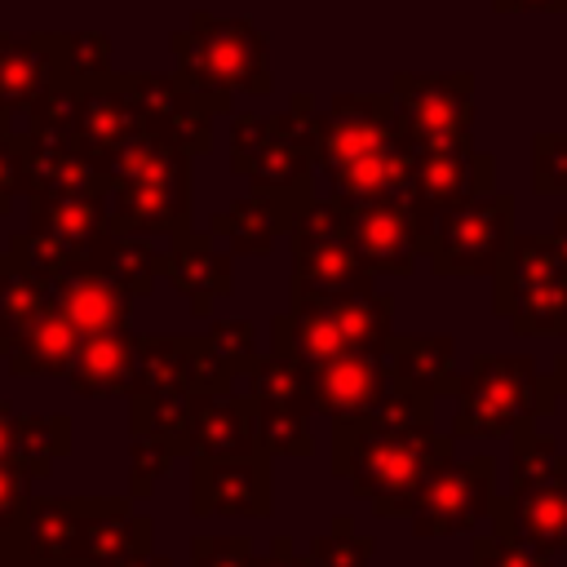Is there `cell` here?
I'll return each instance as SVG.
<instances>
[{"label": "cell", "mask_w": 567, "mask_h": 567, "mask_svg": "<svg viewBox=\"0 0 567 567\" xmlns=\"http://www.w3.org/2000/svg\"><path fill=\"white\" fill-rule=\"evenodd\" d=\"M208 346L221 354V363L235 372V381L244 377H252V368L261 363V354H257V332H252V323L248 319H221V323H213L208 332Z\"/></svg>", "instance_id": "43"}, {"label": "cell", "mask_w": 567, "mask_h": 567, "mask_svg": "<svg viewBox=\"0 0 567 567\" xmlns=\"http://www.w3.org/2000/svg\"><path fill=\"white\" fill-rule=\"evenodd\" d=\"M252 567H306V558L297 554V540L292 536H275L266 558H252Z\"/></svg>", "instance_id": "49"}, {"label": "cell", "mask_w": 567, "mask_h": 567, "mask_svg": "<svg viewBox=\"0 0 567 567\" xmlns=\"http://www.w3.org/2000/svg\"><path fill=\"white\" fill-rule=\"evenodd\" d=\"M133 394H190L186 354L173 332H142L133 350Z\"/></svg>", "instance_id": "33"}, {"label": "cell", "mask_w": 567, "mask_h": 567, "mask_svg": "<svg viewBox=\"0 0 567 567\" xmlns=\"http://www.w3.org/2000/svg\"><path fill=\"white\" fill-rule=\"evenodd\" d=\"M270 354L292 359L306 372H315L328 359L346 354V332H341L337 297L288 292V310H279L270 319Z\"/></svg>", "instance_id": "17"}, {"label": "cell", "mask_w": 567, "mask_h": 567, "mask_svg": "<svg viewBox=\"0 0 567 567\" xmlns=\"http://www.w3.org/2000/svg\"><path fill=\"white\" fill-rule=\"evenodd\" d=\"M549 381H554V390H558V394H567V354H558V363H554Z\"/></svg>", "instance_id": "52"}, {"label": "cell", "mask_w": 567, "mask_h": 567, "mask_svg": "<svg viewBox=\"0 0 567 567\" xmlns=\"http://www.w3.org/2000/svg\"><path fill=\"white\" fill-rule=\"evenodd\" d=\"M164 275L168 284L190 301L195 315H208L213 301L235 292V252L217 248L213 235H182L164 252Z\"/></svg>", "instance_id": "23"}, {"label": "cell", "mask_w": 567, "mask_h": 567, "mask_svg": "<svg viewBox=\"0 0 567 567\" xmlns=\"http://www.w3.org/2000/svg\"><path fill=\"white\" fill-rule=\"evenodd\" d=\"M470 567H554V563L514 540H501L496 532H478L470 545Z\"/></svg>", "instance_id": "45"}, {"label": "cell", "mask_w": 567, "mask_h": 567, "mask_svg": "<svg viewBox=\"0 0 567 567\" xmlns=\"http://www.w3.org/2000/svg\"><path fill=\"white\" fill-rule=\"evenodd\" d=\"M89 501L93 496L31 501V514L22 523V567H80Z\"/></svg>", "instance_id": "22"}, {"label": "cell", "mask_w": 567, "mask_h": 567, "mask_svg": "<svg viewBox=\"0 0 567 567\" xmlns=\"http://www.w3.org/2000/svg\"><path fill=\"white\" fill-rule=\"evenodd\" d=\"M390 377L421 390V394H456L461 372H456V341L447 332H394L385 346Z\"/></svg>", "instance_id": "25"}, {"label": "cell", "mask_w": 567, "mask_h": 567, "mask_svg": "<svg viewBox=\"0 0 567 567\" xmlns=\"http://www.w3.org/2000/svg\"><path fill=\"white\" fill-rule=\"evenodd\" d=\"M244 394L257 403H275V408H292V412L315 416L310 412V372L292 359H279V354H261Z\"/></svg>", "instance_id": "37"}, {"label": "cell", "mask_w": 567, "mask_h": 567, "mask_svg": "<svg viewBox=\"0 0 567 567\" xmlns=\"http://www.w3.org/2000/svg\"><path fill=\"white\" fill-rule=\"evenodd\" d=\"M27 190H31V146L22 128L4 124L0 128V213H9V204Z\"/></svg>", "instance_id": "44"}, {"label": "cell", "mask_w": 567, "mask_h": 567, "mask_svg": "<svg viewBox=\"0 0 567 567\" xmlns=\"http://www.w3.org/2000/svg\"><path fill=\"white\" fill-rule=\"evenodd\" d=\"M563 142L567 137H540V146H536V190H567Z\"/></svg>", "instance_id": "48"}, {"label": "cell", "mask_w": 567, "mask_h": 567, "mask_svg": "<svg viewBox=\"0 0 567 567\" xmlns=\"http://www.w3.org/2000/svg\"><path fill=\"white\" fill-rule=\"evenodd\" d=\"M372 549H377V540L354 532V518L337 514L328 523V532H319L310 540L306 567H372Z\"/></svg>", "instance_id": "38"}, {"label": "cell", "mask_w": 567, "mask_h": 567, "mask_svg": "<svg viewBox=\"0 0 567 567\" xmlns=\"http://www.w3.org/2000/svg\"><path fill=\"white\" fill-rule=\"evenodd\" d=\"M128 567H173L164 554H146V558H137V563H128Z\"/></svg>", "instance_id": "53"}, {"label": "cell", "mask_w": 567, "mask_h": 567, "mask_svg": "<svg viewBox=\"0 0 567 567\" xmlns=\"http://www.w3.org/2000/svg\"><path fill=\"white\" fill-rule=\"evenodd\" d=\"M190 456H208V461L257 456L252 412H248L244 390L190 394Z\"/></svg>", "instance_id": "24"}, {"label": "cell", "mask_w": 567, "mask_h": 567, "mask_svg": "<svg viewBox=\"0 0 567 567\" xmlns=\"http://www.w3.org/2000/svg\"><path fill=\"white\" fill-rule=\"evenodd\" d=\"M288 244H292V292L346 297V292L372 288V275L363 270V261L354 257V248L346 239V208L337 195L310 199L292 217Z\"/></svg>", "instance_id": "8"}, {"label": "cell", "mask_w": 567, "mask_h": 567, "mask_svg": "<svg viewBox=\"0 0 567 567\" xmlns=\"http://www.w3.org/2000/svg\"><path fill=\"white\" fill-rule=\"evenodd\" d=\"M124 89L133 93L142 124L168 137L186 155H204L213 142V111L204 97H195L177 75H124Z\"/></svg>", "instance_id": "16"}, {"label": "cell", "mask_w": 567, "mask_h": 567, "mask_svg": "<svg viewBox=\"0 0 567 567\" xmlns=\"http://www.w3.org/2000/svg\"><path fill=\"white\" fill-rule=\"evenodd\" d=\"M133 350H137V332L120 328V332H102V337H80L75 359H71V390L84 399H115V394H133Z\"/></svg>", "instance_id": "26"}, {"label": "cell", "mask_w": 567, "mask_h": 567, "mask_svg": "<svg viewBox=\"0 0 567 567\" xmlns=\"http://www.w3.org/2000/svg\"><path fill=\"white\" fill-rule=\"evenodd\" d=\"M128 430L159 434L190 456V394H128Z\"/></svg>", "instance_id": "36"}, {"label": "cell", "mask_w": 567, "mask_h": 567, "mask_svg": "<svg viewBox=\"0 0 567 567\" xmlns=\"http://www.w3.org/2000/svg\"><path fill=\"white\" fill-rule=\"evenodd\" d=\"M288 226H292V213L284 204L248 190L244 199H235L226 213L213 217L208 235H221L239 257H266L279 244V235H288Z\"/></svg>", "instance_id": "28"}, {"label": "cell", "mask_w": 567, "mask_h": 567, "mask_svg": "<svg viewBox=\"0 0 567 567\" xmlns=\"http://www.w3.org/2000/svg\"><path fill=\"white\" fill-rule=\"evenodd\" d=\"M558 390L527 354H478L456 390L452 439H501L554 416Z\"/></svg>", "instance_id": "7"}, {"label": "cell", "mask_w": 567, "mask_h": 567, "mask_svg": "<svg viewBox=\"0 0 567 567\" xmlns=\"http://www.w3.org/2000/svg\"><path fill=\"white\" fill-rule=\"evenodd\" d=\"M49 310V284L27 275L9 248L0 252V354Z\"/></svg>", "instance_id": "32"}, {"label": "cell", "mask_w": 567, "mask_h": 567, "mask_svg": "<svg viewBox=\"0 0 567 567\" xmlns=\"http://www.w3.org/2000/svg\"><path fill=\"white\" fill-rule=\"evenodd\" d=\"M252 540L248 536H195L190 540V567H252Z\"/></svg>", "instance_id": "46"}, {"label": "cell", "mask_w": 567, "mask_h": 567, "mask_svg": "<svg viewBox=\"0 0 567 567\" xmlns=\"http://www.w3.org/2000/svg\"><path fill=\"white\" fill-rule=\"evenodd\" d=\"M452 461V434L430 430H372L363 421L332 425V478H346L377 518H408L421 487Z\"/></svg>", "instance_id": "2"}, {"label": "cell", "mask_w": 567, "mask_h": 567, "mask_svg": "<svg viewBox=\"0 0 567 567\" xmlns=\"http://www.w3.org/2000/svg\"><path fill=\"white\" fill-rule=\"evenodd\" d=\"M155 545V523L133 509L128 496H93L84 514V545L80 567H128Z\"/></svg>", "instance_id": "19"}, {"label": "cell", "mask_w": 567, "mask_h": 567, "mask_svg": "<svg viewBox=\"0 0 567 567\" xmlns=\"http://www.w3.org/2000/svg\"><path fill=\"white\" fill-rule=\"evenodd\" d=\"M49 89H58L40 35H0V111L27 115Z\"/></svg>", "instance_id": "27"}, {"label": "cell", "mask_w": 567, "mask_h": 567, "mask_svg": "<svg viewBox=\"0 0 567 567\" xmlns=\"http://www.w3.org/2000/svg\"><path fill=\"white\" fill-rule=\"evenodd\" d=\"M102 173L115 235H190V155L168 137L142 124Z\"/></svg>", "instance_id": "3"}, {"label": "cell", "mask_w": 567, "mask_h": 567, "mask_svg": "<svg viewBox=\"0 0 567 567\" xmlns=\"http://www.w3.org/2000/svg\"><path fill=\"white\" fill-rule=\"evenodd\" d=\"M4 124H13V120H9V115H4V111H0V128H4Z\"/></svg>", "instance_id": "54"}, {"label": "cell", "mask_w": 567, "mask_h": 567, "mask_svg": "<svg viewBox=\"0 0 567 567\" xmlns=\"http://www.w3.org/2000/svg\"><path fill=\"white\" fill-rule=\"evenodd\" d=\"M75 346H80V332L49 306L4 350V363H9L13 377H66L71 372V359H75Z\"/></svg>", "instance_id": "29"}, {"label": "cell", "mask_w": 567, "mask_h": 567, "mask_svg": "<svg viewBox=\"0 0 567 567\" xmlns=\"http://www.w3.org/2000/svg\"><path fill=\"white\" fill-rule=\"evenodd\" d=\"M177 456L182 452L168 439H159V434H133V443H128V501L151 496L155 483L173 470Z\"/></svg>", "instance_id": "39"}, {"label": "cell", "mask_w": 567, "mask_h": 567, "mask_svg": "<svg viewBox=\"0 0 567 567\" xmlns=\"http://www.w3.org/2000/svg\"><path fill=\"white\" fill-rule=\"evenodd\" d=\"M173 58H177V80L195 97H204L213 115H226L235 93H252V97L270 93L266 35L248 18L190 13L186 31L173 35Z\"/></svg>", "instance_id": "5"}, {"label": "cell", "mask_w": 567, "mask_h": 567, "mask_svg": "<svg viewBox=\"0 0 567 567\" xmlns=\"http://www.w3.org/2000/svg\"><path fill=\"white\" fill-rule=\"evenodd\" d=\"M230 168L252 182L257 195L284 204L292 217L315 199L319 168V111L310 93H297L279 115L230 120Z\"/></svg>", "instance_id": "4"}, {"label": "cell", "mask_w": 567, "mask_h": 567, "mask_svg": "<svg viewBox=\"0 0 567 567\" xmlns=\"http://www.w3.org/2000/svg\"><path fill=\"white\" fill-rule=\"evenodd\" d=\"M492 310L518 337H567V217L509 239L492 275Z\"/></svg>", "instance_id": "6"}, {"label": "cell", "mask_w": 567, "mask_h": 567, "mask_svg": "<svg viewBox=\"0 0 567 567\" xmlns=\"http://www.w3.org/2000/svg\"><path fill=\"white\" fill-rule=\"evenodd\" d=\"M102 275H111L128 297H151L159 275H164V252L146 239V235H106L102 248L93 252V261Z\"/></svg>", "instance_id": "31"}, {"label": "cell", "mask_w": 567, "mask_h": 567, "mask_svg": "<svg viewBox=\"0 0 567 567\" xmlns=\"http://www.w3.org/2000/svg\"><path fill=\"white\" fill-rule=\"evenodd\" d=\"M31 230L58 239L75 266H89L111 235V195H27Z\"/></svg>", "instance_id": "21"}, {"label": "cell", "mask_w": 567, "mask_h": 567, "mask_svg": "<svg viewBox=\"0 0 567 567\" xmlns=\"http://www.w3.org/2000/svg\"><path fill=\"white\" fill-rule=\"evenodd\" d=\"M58 89H89L111 80V40L97 31H49L40 35Z\"/></svg>", "instance_id": "30"}, {"label": "cell", "mask_w": 567, "mask_h": 567, "mask_svg": "<svg viewBox=\"0 0 567 567\" xmlns=\"http://www.w3.org/2000/svg\"><path fill=\"white\" fill-rule=\"evenodd\" d=\"M9 257H13L27 275H35V279H44V284L62 279V275L75 266V257H71L58 239H49L44 230H31V226L9 239Z\"/></svg>", "instance_id": "40"}, {"label": "cell", "mask_w": 567, "mask_h": 567, "mask_svg": "<svg viewBox=\"0 0 567 567\" xmlns=\"http://www.w3.org/2000/svg\"><path fill=\"white\" fill-rule=\"evenodd\" d=\"M394 111L416 151H470V80H394Z\"/></svg>", "instance_id": "12"}, {"label": "cell", "mask_w": 567, "mask_h": 567, "mask_svg": "<svg viewBox=\"0 0 567 567\" xmlns=\"http://www.w3.org/2000/svg\"><path fill=\"white\" fill-rule=\"evenodd\" d=\"M492 505H496V461L492 456L447 461L421 487L416 505L408 509V527L421 540L474 532L483 518H492Z\"/></svg>", "instance_id": "10"}, {"label": "cell", "mask_w": 567, "mask_h": 567, "mask_svg": "<svg viewBox=\"0 0 567 567\" xmlns=\"http://www.w3.org/2000/svg\"><path fill=\"white\" fill-rule=\"evenodd\" d=\"M0 567H22V532L0 527Z\"/></svg>", "instance_id": "51"}, {"label": "cell", "mask_w": 567, "mask_h": 567, "mask_svg": "<svg viewBox=\"0 0 567 567\" xmlns=\"http://www.w3.org/2000/svg\"><path fill=\"white\" fill-rule=\"evenodd\" d=\"M182 354H186V385L190 394H230L235 390V372L221 363V354L208 346V337H190L182 332Z\"/></svg>", "instance_id": "41"}, {"label": "cell", "mask_w": 567, "mask_h": 567, "mask_svg": "<svg viewBox=\"0 0 567 567\" xmlns=\"http://www.w3.org/2000/svg\"><path fill=\"white\" fill-rule=\"evenodd\" d=\"M341 208H346V239L368 275H412L421 257V239L403 199H341Z\"/></svg>", "instance_id": "15"}, {"label": "cell", "mask_w": 567, "mask_h": 567, "mask_svg": "<svg viewBox=\"0 0 567 567\" xmlns=\"http://www.w3.org/2000/svg\"><path fill=\"white\" fill-rule=\"evenodd\" d=\"M390 363L385 354H337L323 368L310 372V412L337 421L368 416L381 394L390 390Z\"/></svg>", "instance_id": "18"}, {"label": "cell", "mask_w": 567, "mask_h": 567, "mask_svg": "<svg viewBox=\"0 0 567 567\" xmlns=\"http://www.w3.org/2000/svg\"><path fill=\"white\" fill-rule=\"evenodd\" d=\"M49 306H53L80 337H102V332L128 328L133 297H128L111 275H102L97 266H71L62 279L49 284Z\"/></svg>", "instance_id": "20"}, {"label": "cell", "mask_w": 567, "mask_h": 567, "mask_svg": "<svg viewBox=\"0 0 567 567\" xmlns=\"http://www.w3.org/2000/svg\"><path fill=\"white\" fill-rule=\"evenodd\" d=\"M563 452L554 443V434L536 430V425H523L514 430V452H509V483H532V478H545L549 470H558Z\"/></svg>", "instance_id": "42"}, {"label": "cell", "mask_w": 567, "mask_h": 567, "mask_svg": "<svg viewBox=\"0 0 567 567\" xmlns=\"http://www.w3.org/2000/svg\"><path fill=\"white\" fill-rule=\"evenodd\" d=\"M13 425H18V412L9 399H0V461H9L13 452Z\"/></svg>", "instance_id": "50"}, {"label": "cell", "mask_w": 567, "mask_h": 567, "mask_svg": "<svg viewBox=\"0 0 567 567\" xmlns=\"http://www.w3.org/2000/svg\"><path fill=\"white\" fill-rule=\"evenodd\" d=\"M248 399V394H244ZM252 412V439H257V456L275 461V456H310L315 439H310V416L292 412V408H275V403H257L248 399Z\"/></svg>", "instance_id": "35"}, {"label": "cell", "mask_w": 567, "mask_h": 567, "mask_svg": "<svg viewBox=\"0 0 567 567\" xmlns=\"http://www.w3.org/2000/svg\"><path fill=\"white\" fill-rule=\"evenodd\" d=\"M31 478L18 470V465H9V461H0V527H9V532H22V523H27V514H31Z\"/></svg>", "instance_id": "47"}, {"label": "cell", "mask_w": 567, "mask_h": 567, "mask_svg": "<svg viewBox=\"0 0 567 567\" xmlns=\"http://www.w3.org/2000/svg\"><path fill=\"white\" fill-rule=\"evenodd\" d=\"M509 221H514V199L501 190L470 195L456 208H447L425 239L434 275H443V279L496 275V266L514 239Z\"/></svg>", "instance_id": "9"}, {"label": "cell", "mask_w": 567, "mask_h": 567, "mask_svg": "<svg viewBox=\"0 0 567 567\" xmlns=\"http://www.w3.org/2000/svg\"><path fill=\"white\" fill-rule=\"evenodd\" d=\"M487 190H492V159L487 155H474V151H416L403 204H408V217L416 226L421 252H425V239H430L434 221L447 208H456L470 195H487Z\"/></svg>", "instance_id": "13"}, {"label": "cell", "mask_w": 567, "mask_h": 567, "mask_svg": "<svg viewBox=\"0 0 567 567\" xmlns=\"http://www.w3.org/2000/svg\"><path fill=\"white\" fill-rule=\"evenodd\" d=\"M270 461L239 456V461H208L190 456V514L195 518H270Z\"/></svg>", "instance_id": "14"}, {"label": "cell", "mask_w": 567, "mask_h": 567, "mask_svg": "<svg viewBox=\"0 0 567 567\" xmlns=\"http://www.w3.org/2000/svg\"><path fill=\"white\" fill-rule=\"evenodd\" d=\"M416 146L390 97L337 93L319 111V168L341 199H403Z\"/></svg>", "instance_id": "1"}, {"label": "cell", "mask_w": 567, "mask_h": 567, "mask_svg": "<svg viewBox=\"0 0 567 567\" xmlns=\"http://www.w3.org/2000/svg\"><path fill=\"white\" fill-rule=\"evenodd\" d=\"M492 532L540 558L567 554V456L545 478L509 483V496L492 505Z\"/></svg>", "instance_id": "11"}, {"label": "cell", "mask_w": 567, "mask_h": 567, "mask_svg": "<svg viewBox=\"0 0 567 567\" xmlns=\"http://www.w3.org/2000/svg\"><path fill=\"white\" fill-rule=\"evenodd\" d=\"M71 452V421L66 416H18L13 425V452L9 465H18L27 478H49L53 461Z\"/></svg>", "instance_id": "34"}]
</instances>
